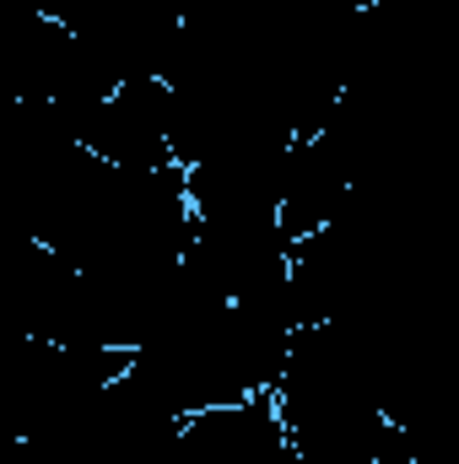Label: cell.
I'll return each mask as SVG.
<instances>
[{
    "mask_svg": "<svg viewBox=\"0 0 459 464\" xmlns=\"http://www.w3.org/2000/svg\"><path fill=\"white\" fill-rule=\"evenodd\" d=\"M179 454L190 464H298V449L281 427L276 394H243L179 421Z\"/></svg>",
    "mask_w": 459,
    "mask_h": 464,
    "instance_id": "cell-1",
    "label": "cell"
}]
</instances>
